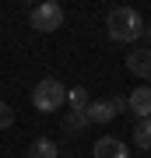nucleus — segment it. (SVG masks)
Wrapping results in <instances>:
<instances>
[{"instance_id":"nucleus-1","label":"nucleus","mask_w":151,"mask_h":158,"mask_svg":"<svg viewBox=\"0 0 151 158\" xmlns=\"http://www.w3.org/2000/svg\"><path fill=\"white\" fill-rule=\"evenodd\" d=\"M106 28H109V39H116V42H137L144 35L148 21L134 7H112L109 18H106Z\"/></svg>"},{"instance_id":"nucleus-2","label":"nucleus","mask_w":151,"mask_h":158,"mask_svg":"<svg viewBox=\"0 0 151 158\" xmlns=\"http://www.w3.org/2000/svg\"><path fill=\"white\" fill-rule=\"evenodd\" d=\"M63 102H67V88L56 77H42L39 85L32 88V106L39 109V113H56V109H63Z\"/></svg>"},{"instance_id":"nucleus-3","label":"nucleus","mask_w":151,"mask_h":158,"mask_svg":"<svg viewBox=\"0 0 151 158\" xmlns=\"http://www.w3.org/2000/svg\"><path fill=\"white\" fill-rule=\"evenodd\" d=\"M32 28L35 32H56L63 28V7L56 0H42L39 7H32Z\"/></svg>"},{"instance_id":"nucleus-4","label":"nucleus","mask_w":151,"mask_h":158,"mask_svg":"<svg viewBox=\"0 0 151 158\" xmlns=\"http://www.w3.org/2000/svg\"><path fill=\"white\" fill-rule=\"evenodd\" d=\"M127 70L141 81H151V46H141V49H130L127 56Z\"/></svg>"},{"instance_id":"nucleus-5","label":"nucleus","mask_w":151,"mask_h":158,"mask_svg":"<svg viewBox=\"0 0 151 158\" xmlns=\"http://www.w3.org/2000/svg\"><path fill=\"white\" fill-rule=\"evenodd\" d=\"M127 109H130V113H137V119H151V85H141V88L130 91Z\"/></svg>"},{"instance_id":"nucleus-6","label":"nucleus","mask_w":151,"mask_h":158,"mask_svg":"<svg viewBox=\"0 0 151 158\" xmlns=\"http://www.w3.org/2000/svg\"><path fill=\"white\" fill-rule=\"evenodd\" d=\"M91 151H95V158H130V148L120 137H99Z\"/></svg>"},{"instance_id":"nucleus-7","label":"nucleus","mask_w":151,"mask_h":158,"mask_svg":"<svg viewBox=\"0 0 151 158\" xmlns=\"http://www.w3.org/2000/svg\"><path fill=\"white\" fill-rule=\"evenodd\" d=\"M84 116H88V123H109L112 116V106H109V98H95V102H88V109H84Z\"/></svg>"},{"instance_id":"nucleus-8","label":"nucleus","mask_w":151,"mask_h":158,"mask_svg":"<svg viewBox=\"0 0 151 158\" xmlns=\"http://www.w3.org/2000/svg\"><path fill=\"white\" fill-rule=\"evenodd\" d=\"M28 158H60V155H56V141H49V137H39V141H32V148H28Z\"/></svg>"},{"instance_id":"nucleus-9","label":"nucleus","mask_w":151,"mask_h":158,"mask_svg":"<svg viewBox=\"0 0 151 158\" xmlns=\"http://www.w3.org/2000/svg\"><path fill=\"white\" fill-rule=\"evenodd\" d=\"M67 102H70V113H84V109H88V88L84 85H78V88H70L67 91Z\"/></svg>"},{"instance_id":"nucleus-10","label":"nucleus","mask_w":151,"mask_h":158,"mask_svg":"<svg viewBox=\"0 0 151 158\" xmlns=\"http://www.w3.org/2000/svg\"><path fill=\"white\" fill-rule=\"evenodd\" d=\"M134 144L141 151H151V119H137L134 127Z\"/></svg>"},{"instance_id":"nucleus-11","label":"nucleus","mask_w":151,"mask_h":158,"mask_svg":"<svg viewBox=\"0 0 151 158\" xmlns=\"http://www.w3.org/2000/svg\"><path fill=\"white\" fill-rule=\"evenodd\" d=\"M88 130V116L84 113H67L63 116V134H84Z\"/></svg>"},{"instance_id":"nucleus-12","label":"nucleus","mask_w":151,"mask_h":158,"mask_svg":"<svg viewBox=\"0 0 151 158\" xmlns=\"http://www.w3.org/2000/svg\"><path fill=\"white\" fill-rule=\"evenodd\" d=\"M14 123V113H11V106H7V102H0V130H7Z\"/></svg>"},{"instance_id":"nucleus-13","label":"nucleus","mask_w":151,"mask_h":158,"mask_svg":"<svg viewBox=\"0 0 151 158\" xmlns=\"http://www.w3.org/2000/svg\"><path fill=\"white\" fill-rule=\"evenodd\" d=\"M109 106H112V113H123V109H127V98H123V95H112Z\"/></svg>"},{"instance_id":"nucleus-14","label":"nucleus","mask_w":151,"mask_h":158,"mask_svg":"<svg viewBox=\"0 0 151 158\" xmlns=\"http://www.w3.org/2000/svg\"><path fill=\"white\" fill-rule=\"evenodd\" d=\"M144 39H148V42H151V25H148V28H144Z\"/></svg>"}]
</instances>
